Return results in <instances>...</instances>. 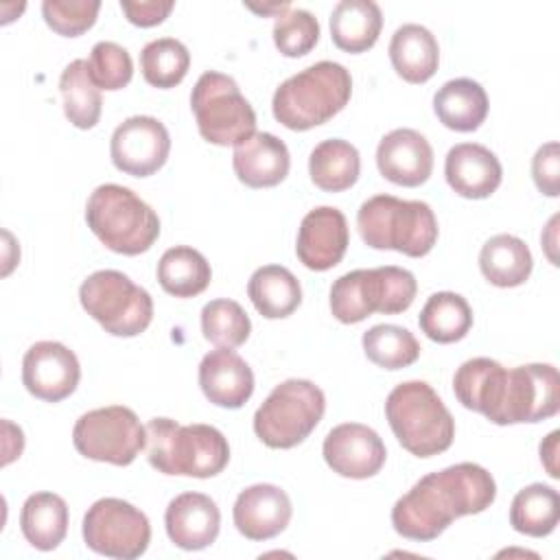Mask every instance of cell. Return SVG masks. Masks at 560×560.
Here are the masks:
<instances>
[{
  "mask_svg": "<svg viewBox=\"0 0 560 560\" xmlns=\"http://www.w3.org/2000/svg\"><path fill=\"white\" fill-rule=\"evenodd\" d=\"M147 459L164 475L208 479L230 462L225 435L210 424H179L171 418L147 422Z\"/></svg>",
  "mask_w": 560,
  "mask_h": 560,
  "instance_id": "2",
  "label": "cell"
},
{
  "mask_svg": "<svg viewBox=\"0 0 560 560\" xmlns=\"http://www.w3.org/2000/svg\"><path fill=\"white\" fill-rule=\"evenodd\" d=\"M201 332L217 348H238L252 332V322L234 300H210L201 308Z\"/></svg>",
  "mask_w": 560,
  "mask_h": 560,
  "instance_id": "38",
  "label": "cell"
},
{
  "mask_svg": "<svg viewBox=\"0 0 560 560\" xmlns=\"http://www.w3.org/2000/svg\"><path fill=\"white\" fill-rule=\"evenodd\" d=\"M247 295L267 319L289 317L302 304L300 280L282 265L258 267L247 282Z\"/></svg>",
  "mask_w": 560,
  "mask_h": 560,
  "instance_id": "28",
  "label": "cell"
},
{
  "mask_svg": "<svg viewBox=\"0 0 560 560\" xmlns=\"http://www.w3.org/2000/svg\"><path fill=\"white\" fill-rule=\"evenodd\" d=\"M101 11L98 0H46L42 2L44 22L63 37H77L94 26Z\"/></svg>",
  "mask_w": 560,
  "mask_h": 560,
  "instance_id": "41",
  "label": "cell"
},
{
  "mask_svg": "<svg viewBox=\"0 0 560 560\" xmlns=\"http://www.w3.org/2000/svg\"><path fill=\"white\" fill-rule=\"evenodd\" d=\"M418 326L431 341L453 343L464 339L472 328V308L464 295L440 291L424 302Z\"/></svg>",
  "mask_w": 560,
  "mask_h": 560,
  "instance_id": "33",
  "label": "cell"
},
{
  "mask_svg": "<svg viewBox=\"0 0 560 560\" xmlns=\"http://www.w3.org/2000/svg\"><path fill=\"white\" fill-rule=\"evenodd\" d=\"M199 387L212 405L238 409L254 394V372L232 348H217L199 363Z\"/></svg>",
  "mask_w": 560,
  "mask_h": 560,
  "instance_id": "21",
  "label": "cell"
},
{
  "mask_svg": "<svg viewBox=\"0 0 560 560\" xmlns=\"http://www.w3.org/2000/svg\"><path fill=\"white\" fill-rule=\"evenodd\" d=\"M79 300L83 311L114 337H136L153 319L149 291L116 269H101L88 276L79 287Z\"/></svg>",
  "mask_w": 560,
  "mask_h": 560,
  "instance_id": "9",
  "label": "cell"
},
{
  "mask_svg": "<svg viewBox=\"0 0 560 560\" xmlns=\"http://www.w3.org/2000/svg\"><path fill=\"white\" fill-rule=\"evenodd\" d=\"M81 378L77 354L59 341H37L22 359V383L26 392L46 402L68 398Z\"/></svg>",
  "mask_w": 560,
  "mask_h": 560,
  "instance_id": "15",
  "label": "cell"
},
{
  "mask_svg": "<svg viewBox=\"0 0 560 560\" xmlns=\"http://www.w3.org/2000/svg\"><path fill=\"white\" fill-rule=\"evenodd\" d=\"M444 177L459 197L486 199L499 188L503 168L499 158L488 147L462 142L448 149L444 160Z\"/></svg>",
  "mask_w": 560,
  "mask_h": 560,
  "instance_id": "22",
  "label": "cell"
},
{
  "mask_svg": "<svg viewBox=\"0 0 560 560\" xmlns=\"http://www.w3.org/2000/svg\"><path fill=\"white\" fill-rule=\"evenodd\" d=\"M85 221L94 236L112 252L138 256L158 241L160 219L133 190L118 184H101L85 203Z\"/></svg>",
  "mask_w": 560,
  "mask_h": 560,
  "instance_id": "6",
  "label": "cell"
},
{
  "mask_svg": "<svg viewBox=\"0 0 560 560\" xmlns=\"http://www.w3.org/2000/svg\"><path fill=\"white\" fill-rule=\"evenodd\" d=\"M350 94V72L337 61H317L276 88L271 112L282 127L306 131L337 116L348 105Z\"/></svg>",
  "mask_w": 560,
  "mask_h": 560,
  "instance_id": "3",
  "label": "cell"
},
{
  "mask_svg": "<svg viewBox=\"0 0 560 560\" xmlns=\"http://www.w3.org/2000/svg\"><path fill=\"white\" fill-rule=\"evenodd\" d=\"M88 70L98 90L114 92V90H122L131 81L133 61L127 48H122L120 44L98 42L90 52Z\"/></svg>",
  "mask_w": 560,
  "mask_h": 560,
  "instance_id": "40",
  "label": "cell"
},
{
  "mask_svg": "<svg viewBox=\"0 0 560 560\" xmlns=\"http://www.w3.org/2000/svg\"><path fill=\"white\" fill-rule=\"evenodd\" d=\"M378 173L392 184L416 188L431 177L433 149L416 129H394L376 147Z\"/></svg>",
  "mask_w": 560,
  "mask_h": 560,
  "instance_id": "18",
  "label": "cell"
},
{
  "mask_svg": "<svg viewBox=\"0 0 560 560\" xmlns=\"http://www.w3.org/2000/svg\"><path fill=\"white\" fill-rule=\"evenodd\" d=\"M59 92L63 98V114L77 129H92L103 109L101 90L90 77L88 61H70L59 77Z\"/></svg>",
  "mask_w": 560,
  "mask_h": 560,
  "instance_id": "35",
  "label": "cell"
},
{
  "mask_svg": "<svg viewBox=\"0 0 560 560\" xmlns=\"http://www.w3.org/2000/svg\"><path fill=\"white\" fill-rule=\"evenodd\" d=\"M348 243L350 232L343 212L332 206H319L302 219L295 254L306 269L328 271L341 262Z\"/></svg>",
  "mask_w": 560,
  "mask_h": 560,
  "instance_id": "17",
  "label": "cell"
},
{
  "mask_svg": "<svg viewBox=\"0 0 560 560\" xmlns=\"http://www.w3.org/2000/svg\"><path fill=\"white\" fill-rule=\"evenodd\" d=\"M418 282L411 271L394 265L354 269L330 287V311L341 324H359L372 313L396 315L413 304Z\"/></svg>",
  "mask_w": 560,
  "mask_h": 560,
  "instance_id": "7",
  "label": "cell"
},
{
  "mask_svg": "<svg viewBox=\"0 0 560 560\" xmlns=\"http://www.w3.org/2000/svg\"><path fill=\"white\" fill-rule=\"evenodd\" d=\"M324 409L326 396L315 383L289 378L256 409L254 433L269 448H293L315 431Z\"/></svg>",
  "mask_w": 560,
  "mask_h": 560,
  "instance_id": "8",
  "label": "cell"
},
{
  "mask_svg": "<svg viewBox=\"0 0 560 560\" xmlns=\"http://www.w3.org/2000/svg\"><path fill=\"white\" fill-rule=\"evenodd\" d=\"M164 525L175 547L199 551L217 540L221 512L208 494L184 492L168 503L164 512Z\"/></svg>",
  "mask_w": 560,
  "mask_h": 560,
  "instance_id": "20",
  "label": "cell"
},
{
  "mask_svg": "<svg viewBox=\"0 0 560 560\" xmlns=\"http://www.w3.org/2000/svg\"><path fill=\"white\" fill-rule=\"evenodd\" d=\"M383 28L381 7L372 0H341L330 13V37L339 50L365 52Z\"/></svg>",
  "mask_w": 560,
  "mask_h": 560,
  "instance_id": "27",
  "label": "cell"
},
{
  "mask_svg": "<svg viewBox=\"0 0 560 560\" xmlns=\"http://www.w3.org/2000/svg\"><path fill=\"white\" fill-rule=\"evenodd\" d=\"M508 370L488 357H475L464 361L453 376V392L457 400L490 422H497L503 392H505Z\"/></svg>",
  "mask_w": 560,
  "mask_h": 560,
  "instance_id": "24",
  "label": "cell"
},
{
  "mask_svg": "<svg viewBox=\"0 0 560 560\" xmlns=\"http://www.w3.org/2000/svg\"><path fill=\"white\" fill-rule=\"evenodd\" d=\"M322 453L332 472L348 479L374 477L387 457L378 433L359 422H343L330 429Z\"/></svg>",
  "mask_w": 560,
  "mask_h": 560,
  "instance_id": "16",
  "label": "cell"
},
{
  "mask_svg": "<svg viewBox=\"0 0 560 560\" xmlns=\"http://www.w3.org/2000/svg\"><path fill=\"white\" fill-rule=\"evenodd\" d=\"M433 112L453 131H475L488 116V94L477 81L459 77L435 92Z\"/></svg>",
  "mask_w": 560,
  "mask_h": 560,
  "instance_id": "26",
  "label": "cell"
},
{
  "mask_svg": "<svg viewBox=\"0 0 560 560\" xmlns=\"http://www.w3.org/2000/svg\"><path fill=\"white\" fill-rule=\"evenodd\" d=\"M247 9H252L254 13H260V15L273 13L276 18H280L282 13H287V11L291 9V4H289V2H273V4H262V7H258V4H247Z\"/></svg>",
  "mask_w": 560,
  "mask_h": 560,
  "instance_id": "45",
  "label": "cell"
},
{
  "mask_svg": "<svg viewBox=\"0 0 560 560\" xmlns=\"http://www.w3.org/2000/svg\"><path fill=\"white\" fill-rule=\"evenodd\" d=\"M232 166L238 182L245 186L271 188L289 175L291 155L278 136L256 131L234 147Z\"/></svg>",
  "mask_w": 560,
  "mask_h": 560,
  "instance_id": "23",
  "label": "cell"
},
{
  "mask_svg": "<svg viewBox=\"0 0 560 560\" xmlns=\"http://www.w3.org/2000/svg\"><path fill=\"white\" fill-rule=\"evenodd\" d=\"M558 438H560V433H558V431H551V433L547 435V440H545V442H540V462H542V466L547 468L549 477H553V479H558V477H560V472H558V464H556V455H558Z\"/></svg>",
  "mask_w": 560,
  "mask_h": 560,
  "instance_id": "44",
  "label": "cell"
},
{
  "mask_svg": "<svg viewBox=\"0 0 560 560\" xmlns=\"http://www.w3.org/2000/svg\"><path fill=\"white\" fill-rule=\"evenodd\" d=\"M190 107L203 140L217 147H236L256 133V112L241 94L238 83L217 70L203 72L192 92Z\"/></svg>",
  "mask_w": 560,
  "mask_h": 560,
  "instance_id": "10",
  "label": "cell"
},
{
  "mask_svg": "<svg viewBox=\"0 0 560 560\" xmlns=\"http://www.w3.org/2000/svg\"><path fill=\"white\" fill-rule=\"evenodd\" d=\"M293 508L289 494L273 483H254L238 492L232 510L236 529L249 540H269L287 529Z\"/></svg>",
  "mask_w": 560,
  "mask_h": 560,
  "instance_id": "19",
  "label": "cell"
},
{
  "mask_svg": "<svg viewBox=\"0 0 560 560\" xmlns=\"http://www.w3.org/2000/svg\"><path fill=\"white\" fill-rule=\"evenodd\" d=\"M532 177L536 188L547 197L560 195V147L558 142H547L538 147L532 158Z\"/></svg>",
  "mask_w": 560,
  "mask_h": 560,
  "instance_id": "42",
  "label": "cell"
},
{
  "mask_svg": "<svg viewBox=\"0 0 560 560\" xmlns=\"http://www.w3.org/2000/svg\"><path fill=\"white\" fill-rule=\"evenodd\" d=\"M532 252L518 236L497 234L488 238L479 252V269L483 278L501 289L523 284L532 273Z\"/></svg>",
  "mask_w": 560,
  "mask_h": 560,
  "instance_id": "29",
  "label": "cell"
},
{
  "mask_svg": "<svg viewBox=\"0 0 560 560\" xmlns=\"http://www.w3.org/2000/svg\"><path fill=\"white\" fill-rule=\"evenodd\" d=\"M560 409V376L549 363H527L508 370L505 392L494 424L540 422Z\"/></svg>",
  "mask_w": 560,
  "mask_h": 560,
  "instance_id": "13",
  "label": "cell"
},
{
  "mask_svg": "<svg viewBox=\"0 0 560 560\" xmlns=\"http://www.w3.org/2000/svg\"><path fill=\"white\" fill-rule=\"evenodd\" d=\"M492 475L472 462L429 472L413 483L392 508L394 529L409 540L429 542L455 518L479 514L494 503Z\"/></svg>",
  "mask_w": 560,
  "mask_h": 560,
  "instance_id": "1",
  "label": "cell"
},
{
  "mask_svg": "<svg viewBox=\"0 0 560 560\" xmlns=\"http://www.w3.org/2000/svg\"><path fill=\"white\" fill-rule=\"evenodd\" d=\"M173 7H175V2H171V0H166V2H162V0H140V2L120 0V9L127 15V20L142 28L162 24L168 18V13L173 11Z\"/></svg>",
  "mask_w": 560,
  "mask_h": 560,
  "instance_id": "43",
  "label": "cell"
},
{
  "mask_svg": "<svg viewBox=\"0 0 560 560\" xmlns=\"http://www.w3.org/2000/svg\"><path fill=\"white\" fill-rule=\"evenodd\" d=\"M560 521V497L551 486L532 483L518 490L510 505V525L525 536H549Z\"/></svg>",
  "mask_w": 560,
  "mask_h": 560,
  "instance_id": "34",
  "label": "cell"
},
{
  "mask_svg": "<svg viewBox=\"0 0 560 560\" xmlns=\"http://www.w3.org/2000/svg\"><path fill=\"white\" fill-rule=\"evenodd\" d=\"M188 68H190V52L175 37L153 39L140 52V70L144 81L160 90H168L182 83Z\"/></svg>",
  "mask_w": 560,
  "mask_h": 560,
  "instance_id": "37",
  "label": "cell"
},
{
  "mask_svg": "<svg viewBox=\"0 0 560 560\" xmlns=\"http://www.w3.org/2000/svg\"><path fill=\"white\" fill-rule=\"evenodd\" d=\"M389 59L396 74L407 83H424L438 72V39L420 24H402L392 35Z\"/></svg>",
  "mask_w": 560,
  "mask_h": 560,
  "instance_id": "25",
  "label": "cell"
},
{
  "mask_svg": "<svg viewBox=\"0 0 560 560\" xmlns=\"http://www.w3.org/2000/svg\"><path fill=\"white\" fill-rule=\"evenodd\" d=\"M361 158L354 144L341 138L319 142L308 158V175L313 184L326 192H341L357 184Z\"/></svg>",
  "mask_w": 560,
  "mask_h": 560,
  "instance_id": "31",
  "label": "cell"
},
{
  "mask_svg": "<svg viewBox=\"0 0 560 560\" xmlns=\"http://www.w3.org/2000/svg\"><path fill=\"white\" fill-rule=\"evenodd\" d=\"M319 39V22L306 9H289L273 22V44L284 57H304Z\"/></svg>",
  "mask_w": 560,
  "mask_h": 560,
  "instance_id": "39",
  "label": "cell"
},
{
  "mask_svg": "<svg viewBox=\"0 0 560 560\" xmlns=\"http://www.w3.org/2000/svg\"><path fill=\"white\" fill-rule=\"evenodd\" d=\"M83 542L101 556L116 560L140 558L151 542V525L136 505L105 497L94 501L83 516Z\"/></svg>",
  "mask_w": 560,
  "mask_h": 560,
  "instance_id": "12",
  "label": "cell"
},
{
  "mask_svg": "<svg viewBox=\"0 0 560 560\" xmlns=\"http://www.w3.org/2000/svg\"><path fill=\"white\" fill-rule=\"evenodd\" d=\"M385 418L402 448L416 457H433L453 444L455 420L424 381L396 385L387 394Z\"/></svg>",
  "mask_w": 560,
  "mask_h": 560,
  "instance_id": "5",
  "label": "cell"
},
{
  "mask_svg": "<svg viewBox=\"0 0 560 560\" xmlns=\"http://www.w3.org/2000/svg\"><path fill=\"white\" fill-rule=\"evenodd\" d=\"M212 280V269L206 256L188 245L166 249L158 262L160 287L175 298H195Z\"/></svg>",
  "mask_w": 560,
  "mask_h": 560,
  "instance_id": "32",
  "label": "cell"
},
{
  "mask_svg": "<svg viewBox=\"0 0 560 560\" xmlns=\"http://www.w3.org/2000/svg\"><path fill=\"white\" fill-rule=\"evenodd\" d=\"M72 444L88 459L129 466L147 444V429L133 409L109 405L92 409L74 422Z\"/></svg>",
  "mask_w": 560,
  "mask_h": 560,
  "instance_id": "11",
  "label": "cell"
},
{
  "mask_svg": "<svg viewBox=\"0 0 560 560\" xmlns=\"http://www.w3.org/2000/svg\"><path fill=\"white\" fill-rule=\"evenodd\" d=\"M171 153V136L153 116H131L122 120L109 142V155L120 173L149 177L158 173Z\"/></svg>",
  "mask_w": 560,
  "mask_h": 560,
  "instance_id": "14",
  "label": "cell"
},
{
  "mask_svg": "<svg viewBox=\"0 0 560 560\" xmlns=\"http://www.w3.org/2000/svg\"><path fill=\"white\" fill-rule=\"evenodd\" d=\"M24 538L39 551H52L68 534V505L55 492L31 494L20 512Z\"/></svg>",
  "mask_w": 560,
  "mask_h": 560,
  "instance_id": "30",
  "label": "cell"
},
{
  "mask_svg": "<svg viewBox=\"0 0 560 560\" xmlns=\"http://www.w3.org/2000/svg\"><path fill=\"white\" fill-rule=\"evenodd\" d=\"M357 228L372 249H394L411 258L427 256L438 243V219L429 203L394 195H374L361 203Z\"/></svg>",
  "mask_w": 560,
  "mask_h": 560,
  "instance_id": "4",
  "label": "cell"
},
{
  "mask_svg": "<svg viewBox=\"0 0 560 560\" xmlns=\"http://www.w3.org/2000/svg\"><path fill=\"white\" fill-rule=\"evenodd\" d=\"M363 352L365 357L385 370H400L418 361L420 343L402 326L396 324H376L363 332Z\"/></svg>",
  "mask_w": 560,
  "mask_h": 560,
  "instance_id": "36",
  "label": "cell"
}]
</instances>
